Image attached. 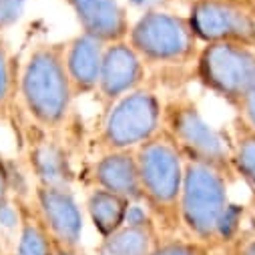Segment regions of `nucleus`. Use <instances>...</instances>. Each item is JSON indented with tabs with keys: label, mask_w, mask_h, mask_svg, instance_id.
Instances as JSON below:
<instances>
[{
	"label": "nucleus",
	"mask_w": 255,
	"mask_h": 255,
	"mask_svg": "<svg viewBox=\"0 0 255 255\" xmlns=\"http://www.w3.org/2000/svg\"><path fill=\"white\" fill-rule=\"evenodd\" d=\"M229 175L199 163H185L179 197V223L191 239L211 251L233 241L243 209L229 197Z\"/></svg>",
	"instance_id": "obj_1"
},
{
	"label": "nucleus",
	"mask_w": 255,
	"mask_h": 255,
	"mask_svg": "<svg viewBox=\"0 0 255 255\" xmlns=\"http://www.w3.org/2000/svg\"><path fill=\"white\" fill-rule=\"evenodd\" d=\"M16 93L30 121L44 133L62 129L71 117L75 93L65 67V42H36L18 73Z\"/></svg>",
	"instance_id": "obj_2"
},
{
	"label": "nucleus",
	"mask_w": 255,
	"mask_h": 255,
	"mask_svg": "<svg viewBox=\"0 0 255 255\" xmlns=\"http://www.w3.org/2000/svg\"><path fill=\"white\" fill-rule=\"evenodd\" d=\"M141 181V205L153 217L157 229L175 231L179 223V197L185 175V159L161 133L135 151Z\"/></svg>",
	"instance_id": "obj_3"
},
{
	"label": "nucleus",
	"mask_w": 255,
	"mask_h": 255,
	"mask_svg": "<svg viewBox=\"0 0 255 255\" xmlns=\"http://www.w3.org/2000/svg\"><path fill=\"white\" fill-rule=\"evenodd\" d=\"M163 135L177 147L185 163L209 165L227 175L233 173L231 147L191 99L177 97L165 103Z\"/></svg>",
	"instance_id": "obj_4"
},
{
	"label": "nucleus",
	"mask_w": 255,
	"mask_h": 255,
	"mask_svg": "<svg viewBox=\"0 0 255 255\" xmlns=\"http://www.w3.org/2000/svg\"><path fill=\"white\" fill-rule=\"evenodd\" d=\"M163 101L141 87L111 103L97 135L103 151H137L163 133Z\"/></svg>",
	"instance_id": "obj_5"
},
{
	"label": "nucleus",
	"mask_w": 255,
	"mask_h": 255,
	"mask_svg": "<svg viewBox=\"0 0 255 255\" xmlns=\"http://www.w3.org/2000/svg\"><path fill=\"white\" fill-rule=\"evenodd\" d=\"M127 42L145 65H187L201 44L187 16L169 10H149L131 24Z\"/></svg>",
	"instance_id": "obj_6"
},
{
	"label": "nucleus",
	"mask_w": 255,
	"mask_h": 255,
	"mask_svg": "<svg viewBox=\"0 0 255 255\" xmlns=\"http://www.w3.org/2000/svg\"><path fill=\"white\" fill-rule=\"evenodd\" d=\"M193 65L199 85L231 107L255 91V48L241 44H203Z\"/></svg>",
	"instance_id": "obj_7"
},
{
	"label": "nucleus",
	"mask_w": 255,
	"mask_h": 255,
	"mask_svg": "<svg viewBox=\"0 0 255 255\" xmlns=\"http://www.w3.org/2000/svg\"><path fill=\"white\" fill-rule=\"evenodd\" d=\"M189 24L199 44H241L255 48V12L237 0H191Z\"/></svg>",
	"instance_id": "obj_8"
},
{
	"label": "nucleus",
	"mask_w": 255,
	"mask_h": 255,
	"mask_svg": "<svg viewBox=\"0 0 255 255\" xmlns=\"http://www.w3.org/2000/svg\"><path fill=\"white\" fill-rule=\"evenodd\" d=\"M30 201L56 245L83 247L85 211L77 201L73 187L34 185Z\"/></svg>",
	"instance_id": "obj_9"
},
{
	"label": "nucleus",
	"mask_w": 255,
	"mask_h": 255,
	"mask_svg": "<svg viewBox=\"0 0 255 255\" xmlns=\"http://www.w3.org/2000/svg\"><path fill=\"white\" fill-rule=\"evenodd\" d=\"M147 65L125 40L109 42L103 50L97 93L111 105L117 99L145 87Z\"/></svg>",
	"instance_id": "obj_10"
},
{
	"label": "nucleus",
	"mask_w": 255,
	"mask_h": 255,
	"mask_svg": "<svg viewBox=\"0 0 255 255\" xmlns=\"http://www.w3.org/2000/svg\"><path fill=\"white\" fill-rule=\"evenodd\" d=\"M75 14L81 32L109 44L125 40L131 22L121 0H65Z\"/></svg>",
	"instance_id": "obj_11"
},
{
	"label": "nucleus",
	"mask_w": 255,
	"mask_h": 255,
	"mask_svg": "<svg viewBox=\"0 0 255 255\" xmlns=\"http://www.w3.org/2000/svg\"><path fill=\"white\" fill-rule=\"evenodd\" d=\"M91 181L95 187L121 195L131 203H141L143 199L135 151H103L93 163Z\"/></svg>",
	"instance_id": "obj_12"
},
{
	"label": "nucleus",
	"mask_w": 255,
	"mask_h": 255,
	"mask_svg": "<svg viewBox=\"0 0 255 255\" xmlns=\"http://www.w3.org/2000/svg\"><path fill=\"white\" fill-rule=\"evenodd\" d=\"M26 163L30 175L34 177V185L73 187L75 169H73L71 153L60 141L48 137V133L28 143Z\"/></svg>",
	"instance_id": "obj_13"
},
{
	"label": "nucleus",
	"mask_w": 255,
	"mask_h": 255,
	"mask_svg": "<svg viewBox=\"0 0 255 255\" xmlns=\"http://www.w3.org/2000/svg\"><path fill=\"white\" fill-rule=\"evenodd\" d=\"M105 42L79 32L65 42V67L75 97L97 93Z\"/></svg>",
	"instance_id": "obj_14"
},
{
	"label": "nucleus",
	"mask_w": 255,
	"mask_h": 255,
	"mask_svg": "<svg viewBox=\"0 0 255 255\" xmlns=\"http://www.w3.org/2000/svg\"><path fill=\"white\" fill-rule=\"evenodd\" d=\"M157 239L159 229L155 223H123L101 239L99 255H149Z\"/></svg>",
	"instance_id": "obj_15"
},
{
	"label": "nucleus",
	"mask_w": 255,
	"mask_h": 255,
	"mask_svg": "<svg viewBox=\"0 0 255 255\" xmlns=\"http://www.w3.org/2000/svg\"><path fill=\"white\" fill-rule=\"evenodd\" d=\"M20 209V225L14 237L12 255H54V241L40 221L28 197H14Z\"/></svg>",
	"instance_id": "obj_16"
},
{
	"label": "nucleus",
	"mask_w": 255,
	"mask_h": 255,
	"mask_svg": "<svg viewBox=\"0 0 255 255\" xmlns=\"http://www.w3.org/2000/svg\"><path fill=\"white\" fill-rule=\"evenodd\" d=\"M129 207H131L129 199L115 195L111 191L99 189V187H95L87 195V201H85L87 217L93 223V227L101 239L111 235L113 231H117L125 223Z\"/></svg>",
	"instance_id": "obj_17"
},
{
	"label": "nucleus",
	"mask_w": 255,
	"mask_h": 255,
	"mask_svg": "<svg viewBox=\"0 0 255 255\" xmlns=\"http://www.w3.org/2000/svg\"><path fill=\"white\" fill-rule=\"evenodd\" d=\"M231 147V171L241 177L255 201V135L239 125Z\"/></svg>",
	"instance_id": "obj_18"
},
{
	"label": "nucleus",
	"mask_w": 255,
	"mask_h": 255,
	"mask_svg": "<svg viewBox=\"0 0 255 255\" xmlns=\"http://www.w3.org/2000/svg\"><path fill=\"white\" fill-rule=\"evenodd\" d=\"M16 83H18V75L14 71L10 46L6 38L0 34V115L8 111L16 93Z\"/></svg>",
	"instance_id": "obj_19"
},
{
	"label": "nucleus",
	"mask_w": 255,
	"mask_h": 255,
	"mask_svg": "<svg viewBox=\"0 0 255 255\" xmlns=\"http://www.w3.org/2000/svg\"><path fill=\"white\" fill-rule=\"evenodd\" d=\"M149 255H213V251L191 237H165L157 239Z\"/></svg>",
	"instance_id": "obj_20"
},
{
	"label": "nucleus",
	"mask_w": 255,
	"mask_h": 255,
	"mask_svg": "<svg viewBox=\"0 0 255 255\" xmlns=\"http://www.w3.org/2000/svg\"><path fill=\"white\" fill-rule=\"evenodd\" d=\"M30 0H0V34L22 20Z\"/></svg>",
	"instance_id": "obj_21"
},
{
	"label": "nucleus",
	"mask_w": 255,
	"mask_h": 255,
	"mask_svg": "<svg viewBox=\"0 0 255 255\" xmlns=\"http://www.w3.org/2000/svg\"><path fill=\"white\" fill-rule=\"evenodd\" d=\"M233 109L239 115V125L255 135V91L245 95Z\"/></svg>",
	"instance_id": "obj_22"
},
{
	"label": "nucleus",
	"mask_w": 255,
	"mask_h": 255,
	"mask_svg": "<svg viewBox=\"0 0 255 255\" xmlns=\"http://www.w3.org/2000/svg\"><path fill=\"white\" fill-rule=\"evenodd\" d=\"M12 201V169L0 157V209Z\"/></svg>",
	"instance_id": "obj_23"
},
{
	"label": "nucleus",
	"mask_w": 255,
	"mask_h": 255,
	"mask_svg": "<svg viewBox=\"0 0 255 255\" xmlns=\"http://www.w3.org/2000/svg\"><path fill=\"white\" fill-rule=\"evenodd\" d=\"M175 0H127V4L141 10V12H149V10H167Z\"/></svg>",
	"instance_id": "obj_24"
},
{
	"label": "nucleus",
	"mask_w": 255,
	"mask_h": 255,
	"mask_svg": "<svg viewBox=\"0 0 255 255\" xmlns=\"http://www.w3.org/2000/svg\"><path fill=\"white\" fill-rule=\"evenodd\" d=\"M54 255H87L83 247H62L54 243Z\"/></svg>",
	"instance_id": "obj_25"
},
{
	"label": "nucleus",
	"mask_w": 255,
	"mask_h": 255,
	"mask_svg": "<svg viewBox=\"0 0 255 255\" xmlns=\"http://www.w3.org/2000/svg\"><path fill=\"white\" fill-rule=\"evenodd\" d=\"M239 255H255V233L247 241H243V245L239 249Z\"/></svg>",
	"instance_id": "obj_26"
},
{
	"label": "nucleus",
	"mask_w": 255,
	"mask_h": 255,
	"mask_svg": "<svg viewBox=\"0 0 255 255\" xmlns=\"http://www.w3.org/2000/svg\"><path fill=\"white\" fill-rule=\"evenodd\" d=\"M237 2H241V4H245V6H247V2H249V0H237Z\"/></svg>",
	"instance_id": "obj_27"
},
{
	"label": "nucleus",
	"mask_w": 255,
	"mask_h": 255,
	"mask_svg": "<svg viewBox=\"0 0 255 255\" xmlns=\"http://www.w3.org/2000/svg\"><path fill=\"white\" fill-rule=\"evenodd\" d=\"M0 255H2V249H0Z\"/></svg>",
	"instance_id": "obj_28"
},
{
	"label": "nucleus",
	"mask_w": 255,
	"mask_h": 255,
	"mask_svg": "<svg viewBox=\"0 0 255 255\" xmlns=\"http://www.w3.org/2000/svg\"><path fill=\"white\" fill-rule=\"evenodd\" d=\"M0 249H2V247H0Z\"/></svg>",
	"instance_id": "obj_29"
}]
</instances>
